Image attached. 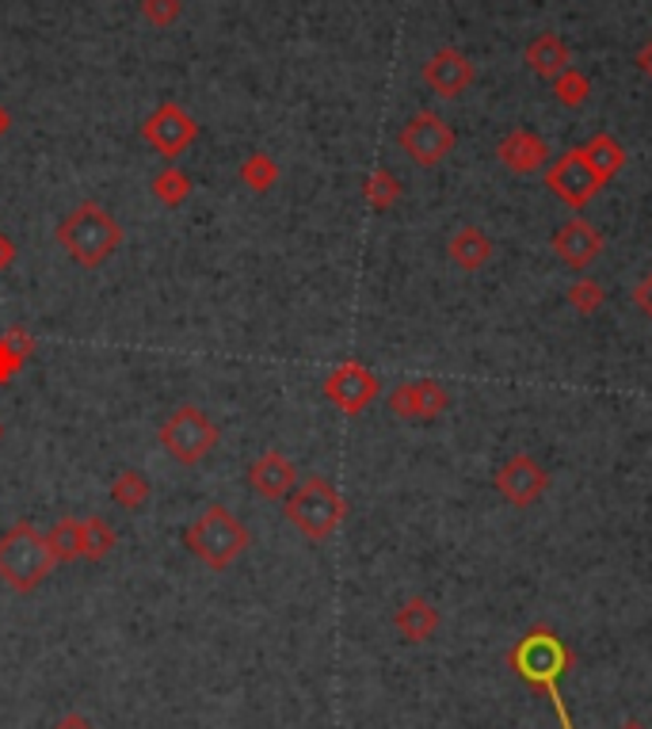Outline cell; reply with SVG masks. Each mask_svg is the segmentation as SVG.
I'll return each mask as SVG.
<instances>
[{
    "mask_svg": "<svg viewBox=\"0 0 652 729\" xmlns=\"http://www.w3.org/2000/svg\"><path fill=\"white\" fill-rule=\"evenodd\" d=\"M58 245L73 256V264L81 268H100L115 256V248L123 245V226L111 218L100 203H81L73 214H65V222L58 226Z\"/></svg>",
    "mask_w": 652,
    "mask_h": 729,
    "instance_id": "cell-1",
    "label": "cell"
},
{
    "mask_svg": "<svg viewBox=\"0 0 652 729\" xmlns=\"http://www.w3.org/2000/svg\"><path fill=\"white\" fill-rule=\"evenodd\" d=\"M58 557L50 551L46 535L34 531L28 520L12 523L0 535V581L12 592H34L54 573Z\"/></svg>",
    "mask_w": 652,
    "mask_h": 729,
    "instance_id": "cell-2",
    "label": "cell"
},
{
    "mask_svg": "<svg viewBox=\"0 0 652 729\" xmlns=\"http://www.w3.org/2000/svg\"><path fill=\"white\" fill-rule=\"evenodd\" d=\"M569 660L572 657H569V649H565V641L557 638V634H549V630H530L527 638L511 649L515 672H519L527 684H535V688H542L549 695L557 718H561V729H572V718H569V710H565L561 688H557V680L565 676Z\"/></svg>",
    "mask_w": 652,
    "mask_h": 729,
    "instance_id": "cell-3",
    "label": "cell"
},
{
    "mask_svg": "<svg viewBox=\"0 0 652 729\" xmlns=\"http://www.w3.org/2000/svg\"><path fill=\"white\" fill-rule=\"evenodd\" d=\"M282 512H287L290 527L298 535L324 543V538L337 535V527L348 516V501H343L340 489L329 478H306L302 485L290 489V496L282 501Z\"/></svg>",
    "mask_w": 652,
    "mask_h": 729,
    "instance_id": "cell-4",
    "label": "cell"
},
{
    "mask_svg": "<svg viewBox=\"0 0 652 729\" xmlns=\"http://www.w3.org/2000/svg\"><path fill=\"white\" fill-rule=\"evenodd\" d=\"M184 543L206 569H229V565L248 551L252 535H248V527L226 509V504H210V509H203V516L184 531Z\"/></svg>",
    "mask_w": 652,
    "mask_h": 729,
    "instance_id": "cell-5",
    "label": "cell"
},
{
    "mask_svg": "<svg viewBox=\"0 0 652 729\" xmlns=\"http://www.w3.org/2000/svg\"><path fill=\"white\" fill-rule=\"evenodd\" d=\"M161 448L184 466H195L218 448V424L199 405H179L161 424Z\"/></svg>",
    "mask_w": 652,
    "mask_h": 729,
    "instance_id": "cell-6",
    "label": "cell"
},
{
    "mask_svg": "<svg viewBox=\"0 0 652 729\" xmlns=\"http://www.w3.org/2000/svg\"><path fill=\"white\" fill-rule=\"evenodd\" d=\"M401 150L408 153L412 165L420 168H435L439 161H446L454 153V131L451 123H443L435 111H416V115L405 123V131H401Z\"/></svg>",
    "mask_w": 652,
    "mask_h": 729,
    "instance_id": "cell-7",
    "label": "cell"
},
{
    "mask_svg": "<svg viewBox=\"0 0 652 729\" xmlns=\"http://www.w3.org/2000/svg\"><path fill=\"white\" fill-rule=\"evenodd\" d=\"M546 187H549V195H557V199L565 203V207L583 211L599 195L603 179L591 173V165L580 157V150H569L565 157L546 165Z\"/></svg>",
    "mask_w": 652,
    "mask_h": 729,
    "instance_id": "cell-8",
    "label": "cell"
},
{
    "mask_svg": "<svg viewBox=\"0 0 652 729\" xmlns=\"http://www.w3.org/2000/svg\"><path fill=\"white\" fill-rule=\"evenodd\" d=\"M377 393H382V386H377L374 371L359 363V359H348V363H340L337 371L324 379V398H329L343 417L366 413V409L374 405Z\"/></svg>",
    "mask_w": 652,
    "mask_h": 729,
    "instance_id": "cell-9",
    "label": "cell"
},
{
    "mask_svg": "<svg viewBox=\"0 0 652 729\" xmlns=\"http://www.w3.org/2000/svg\"><path fill=\"white\" fill-rule=\"evenodd\" d=\"M493 485H496V493L511 504V509H530V504H538L546 496L549 474H546L542 462L530 459V454H511V459L496 470Z\"/></svg>",
    "mask_w": 652,
    "mask_h": 729,
    "instance_id": "cell-10",
    "label": "cell"
},
{
    "mask_svg": "<svg viewBox=\"0 0 652 729\" xmlns=\"http://www.w3.org/2000/svg\"><path fill=\"white\" fill-rule=\"evenodd\" d=\"M142 138L149 142L161 157L172 161V157H179V153H184L195 138H199V123H195V119L187 115L179 104H161L149 119H145Z\"/></svg>",
    "mask_w": 652,
    "mask_h": 729,
    "instance_id": "cell-11",
    "label": "cell"
},
{
    "mask_svg": "<svg viewBox=\"0 0 652 729\" xmlns=\"http://www.w3.org/2000/svg\"><path fill=\"white\" fill-rule=\"evenodd\" d=\"M390 413L397 420H435L446 413L451 405V393H446L443 382L435 379H420V382H405L385 398Z\"/></svg>",
    "mask_w": 652,
    "mask_h": 729,
    "instance_id": "cell-12",
    "label": "cell"
},
{
    "mask_svg": "<svg viewBox=\"0 0 652 729\" xmlns=\"http://www.w3.org/2000/svg\"><path fill=\"white\" fill-rule=\"evenodd\" d=\"M424 81H427V89H432L435 96L454 100V96H462L469 84H474V62H469L462 50L443 47V50H435L432 62L424 65Z\"/></svg>",
    "mask_w": 652,
    "mask_h": 729,
    "instance_id": "cell-13",
    "label": "cell"
},
{
    "mask_svg": "<svg viewBox=\"0 0 652 729\" xmlns=\"http://www.w3.org/2000/svg\"><path fill=\"white\" fill-rule=\"evenodd\" d=\"M549 245H553L557 260H565L569 268L583 271L591 260H599V253H603V234H599L591 222L569 218L565 226H557V234H553V242Z\"/></svg>",
    "mask_w": 652,
    "mask_h": 729,
    "instance_id": "cell-14",
    "label": "cell"
},
{
    "mask_svg": "<svg viewBox=\"0 0 652 729\" xmlns=\"http://www.w3.org/2000/svg\"><path fill=\"white\" fill-rule=\"evenodd\" d=\"M248 485H252V493L263 496V501H287L290 489L298 485V470L282 451H263L260 459L248 466Z\"/></svg>",
    "mask_w": 652,
    "mask_h": 729,
    "instance_id": "cell-15",
    "label": "cell"
},
{
    "mask_svg": "<svg viewBox=\"0 0 652 729\" xmlns=\"http://www.w3.org/2000/svg\"><path fill=\"white\" fill-rule=\"evenodd\" d=\"M496 157H500V165L511 168V173L530 176L549 165V145L546 138H538L535 131H511L508 138L496 145Z\"/></svg>",
    "mask_w": 652,
    "mask_h": 729,
    "instance_id": "cell-16",
    "label": "cell"
},
{
    "mask_svg": "<svg viewBox=\"0 0 652 729\" xmlns=\"http://www.w3.org/2000/svg\"><path fill=\"white\" fill-rule=\"evenodd\" d=\"M446 253L458 264L462 271H480L488 260H493V237L480 226H462L458 234L446 242Z\"/></svg>",
    "mask_w": 652,
    "mask_h": 729,
    "instance_id": "cell-17",
    "label": "cell"
},
{
    "mask_svg": "<svg viewBox=\"0 0 652 729\" xmlns=\"http://www.w3.org/2000/svg\"><path fill=\"white\" fill-rule=\"evenodd\" d=\"M393 623H397V634L405 641H427L435 634V626H439V612H435L424 596H412L401 604V612L393 615Z\"/></svg>",
    "mask_w": 652,
    "mask_h": 729,
    "instance_id": "cell-18",
    "label": "cell"
},
{
    "mask_svg": "<svg viewBox=\"0 0 652 729\" xmlns=\"http://www.w3.org/2000/svg\"><path fill=\"white\" fill-rule=\"evenodd\" d=\"M580 157L588 161L591 173L603 179V184L618 173V168L625 165V150H622V142L611 138V134H596V138H588V142L580 145Z\"/></svg>",
    "mask_w": 652,
    "mask_h": 729,
    "instance_id": "cell-19",
    "label": "cell"
},
{
    "mask_svg": "<svg viewBox=\"0 0 652 729\" xmlns=\"http://www.w3.org/2000/svg\"><path fill=\"white\" fill-rule=\"evenodd\" d=\"M527 65H530V73L549 76V81H553L557 73L569 70V47H565L561 39L549 35V31H546V35H538V39L527 47Z\"/></svg>",
    "mask_w": 652,
    "mask_h": 729,
    "instance_id": "cell-20",
    "label": "cell"
},
{
    "mask_svg": "<svg viewBox=\"0 0 652 729\" xmlns=\"http://www.w3.org/2000/svg\"><path fill=\"white\" fill-rule=\"evenodd\" d=\"M111 551H115V531H111L100 516L81 520V557L84 562H103Z\"/></svg>",
    "mask_w": 652,
    "mask_h": 729,
    "instance_id": "cell-21",
    "label": "cell"
},
{
    "mask_svg": "<svg viewBox=\"0 0 652 729\" xmlns=\"http://www.w3.org/2000/svg\"><path fill=\"white\" fill-rule=\"evenodd\" d=\"M149 493H153V485L145 482V474H137V470H123V474L111 482V501L126 512L142 509V504L149 501Z\"/></svg>",
    "mask_w": 652,
    "mask_h": 729,
    "instance_id": "cell-22",
    "label": "cell"
},
{
    "mask_svg": "<svg viewBox=\"0 0 652 729\" xmlns=\"http://www.w3.org/2000/svg\"><path fill=\"white\" fill-rule=\"evenodd\" d=\"M46 543L54 551L58 562H76L81 557V520H58L54 527L46 531Z\"/></svg>",
    "mask_w": 652,
    "mask_h": 729,
    "instance_id": "cell-23",
    "label": "cell"
},
{
    "mask_svg": "<svg viewBox=\"0 0 652 729\" xmlns=\"http://www.w3.org/2000/svg\"><path fill=\"white\" fill-rule=\"evenodd\" d=\"M363 195H366V203H371L374 211H390L393 203L401 199V179L390 173V168H374L371 176H366V184H363Z\"/></svg>",
    "mask_w": 652,
    "mask_h": 729,
    "instance_id": "cell-24",
    "label": "cell"
},
{
    "mask_svg": "<svg viewBox=\"0 0 652 729\" xmlns=\"http://www.w3.org/2000/svg\"><path fill=\"white\" fill-rule=\"evenodd\" d=\"M153 195H157L165 207H179V203L192 195V179H187V173H179V168H165V173L153 179Z\"/></svg>",
    "mask_w": 652,
    "mask_h": 729,
    "instance_id": "cell-25",
    "label": "cell"
},
{
    "mask_svg": "<svg viewBox=\"0 0 652 729\" xmlns=\"http://www.w3.org/2000/svg\"><path fill=\"white\" fill-rule=\"evenodd\" d=\"M240 179H245L252 192H268L275 179H279V165H275L268 153H252V157L240 165Z\"/></svg>",
    "mask_w": 652,
    "mask_h": 729,
    "instance_id": "cell-26",
    "label": "cell"
},
{
    "mask_svg": "<svg viewBox=\"0 0 652 729\" xmlns=\"http://www.w3.org/2000/svg\"><path fill=\"white\" fill-rule=\"evenodd\" d=\"M603 302H607L603 283H596V279L583 276V279H577V283L569 287V306H572L577 314H583V317H591Z\"/></svg>",
    "mask_w": 652,
    "mask_h": 729,
    "instance_id": "cell-27",
    "label": "cell"
},
{
    "mask_svg": "<svg viewBox=\"0 0 652 729\" xmlns=\"http://www.w3.org/2000/svg\"><path fill=\"white\" fill-rule=\"evenodd\" d=\"M588 92H591L588 76L577 73V70H565V73L553 76V96L561 100L565 107H580L583 100H588Z\"/></svg>",
    "mask_w": 652,
    "mask_h": 729,
    "instance_id": "cell-28",
    "label": "cell"
},
{
    "mask_svg": "<svg viewBox=\"0 0 652 729\" xmlns=\"http://www.w3.org/2000/svg\"><path fill=\"white\" fill-rule=\"evenodd\" d=\"M179 8H184V0H142V16L153 28H172Z\"/></svg>",
    "mask_w": 652,
    "mask_h": 729,
    "instance_id": "cell-29",
    "label": "cell"
},
{
    "mask_svg": "<svg viewBox=\"0 0 652 729\" xmlns=\"http://www.w3.org/2000/svg\"><path fill=\"white\" fill-rule=\"evenodd\" d=\"M0 340H4V348L12 351V356L20 359V363H28V359H31V351H34V340H31V332H23V329H8V332H4V337H0Z\"/></svg>",
    "mask_w": 652,
    "mask_h": 729,
    "instance_id": "cell-30",
    "label": "cell"
},
{
    "mask_svg": "<svg viewBox=\"0 0 652 729\" xmlns=\"http://www.w3.org/2000/svg\"><path fill=\"white\" fill-rule=\"evenodd\" d=\"M633 306H638V310L652 321V271L638 283V287H633Z\"/></svg>",
    "mask_w": 652,
    "mask_h": 729,
    "instance_id": "cell-31",
    "label": "cell"
},
{
    "mask_svg": "<svg viewBox=\"0 0 652 729\" xmlns=\"http://www.w3.org/2000/svg\"><path fill=\"white\" fill-rule=\"evenodd\" d=\"M20 367H23V363L12 356V351L4 348V340H0V386H4V382H12L15 374H20Z\"/></svg>",
    "mask_w": 652,
    "mask_h": 729,
    "instance_id": "cell-32",
    "label": "cell"
},
{
    "mask_svg": "<svg viewBox=\"0 0 652 729\" xmlns=\"http://www.w3.org/2000/svg\"><path fill=\"white\" fill-rule=\"evenodd\" d=\"M54 729H96V726H92V718H84V715H65Z\"/></svg>",
    "mask_w": 652,
    "mask_h": 729,
    "instance_id": "cell-33",
    "label": "cell"
},
{
    "mask_svg": "<svg viewBox=\"0 0 652 729\" xmlns=\"http://www.w3.org/2000/svg\"><path fill=\"white\" fill-rule=\"evenodd\" d=\"M12 260H15V245H12V237L0 234V271H4Z\"/></svg>",
    "mask_w": 652,
    "mask_h": 729,
    "instance_id": "cell-34",
    "label": "cell"
},
{
    "mask_svg": "<svg viewBox=\"0 0 652 729\" xmlns=\"http://www.w3.org/2000/svg\"><path fill=\"white\" fill-rule=\"evenodd\" d=\"M638 65H641V73L652 76V39L638 50Z\"/></svg>",
    "mask_w": 652,
    "mask_h": 729,
    "instance_id": "cell-35",
    "label": "cell"
},
{
    "mask_svg": "<svg viewBox=\"0 0 652 729\" xmlns=\"http://www.w3.org/2000/svg\"><path fill=\"white\" fill-rule=\"evenodd\" d=\"M8 126H12V115H8V111L0 107V138H4V134H8Z\"/></svg>",
    "mask_w": 652,
    "mask_h": 729,
    "instance_id": "cell-36",
    "label": "cell"
},
{
    "mask_svg": "<svg viewBox=\"0 0 652 729\" xmlns=\"http://www.w3.org/2000/svg\"><path fill=\"white\" fill-rule=\"evenodd\" d=\"M622 729H645V726H641V722H625Z\"/></svg>",
    "mask_w": 652,
    "mask_h": 729,
    "instance_id": "cell-37",
    "label": "cell"
},
{
    "mask_svg": "<svg viewBox=\"0 0 652 729\" xmlns=\"http://www.w3.org/2000/svg\"><path fill=\"white\" fill-rule=\"evenodd\" d=\"M0 435H4V424H0Z\"/></svg>",
    "mask_w": 652,
    "mask_h": 729,
    "instance_id": "cell-38",
    "label": "cell"
}]
</instances>
